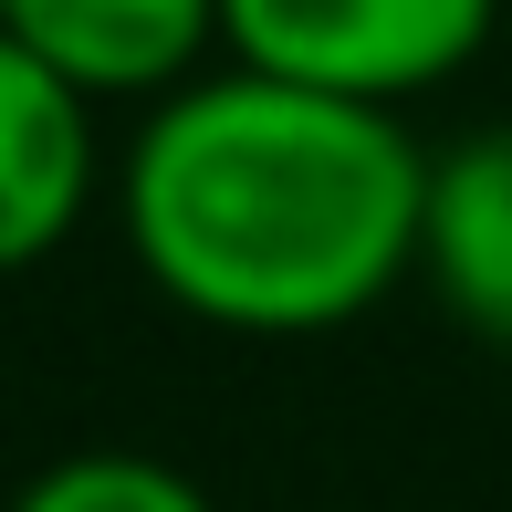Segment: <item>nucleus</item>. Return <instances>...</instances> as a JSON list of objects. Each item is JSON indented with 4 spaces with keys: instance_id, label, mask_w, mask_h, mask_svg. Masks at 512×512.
Returning a JSON list of instances; mask_svg holds the SVG:
<instances>
[{
    "instance_id": "f03ea898",
    "label": "nucleus",
    "mask_w": 512,
    "mask_h": 512,
    "mask_svg": "<svg viewBox=\"0 0 512 512\" xmlns=\"http://www.w3.org/2000/svg\"><path fill=\"white\" fill-rule=\"evenodd\" d=\"M492 21L502 0H220V32H230L220 63L408 115L418 95H439L481 63Z\"/></svg>"
},
{
    "instance_id": "f257e3e1",
    "label": "nucleus",
    "mask_w": 512,
    "mask_h": 512,
    "mask_svg": "<svg viewBox=\"0 0 512 512\" xmlns=\"http://www.w3.org/2000/svg\"><path fill=\"white\" fill-rule=\"evenodd\" d=\"M429 147L408 115L314 84L220 74L136 115L115 157V230L157 304L209 335H335L418 272Z\"/></svg>"
},
{
    "instance_id": "20e7f679",
    "label": "nucleus",
    "mask_w": 512,
    "mask_h": 512,
    "mask_svg": "<svg viewBox=\"0 0 512 512\" xmlns=\"http://www.w3.org/2000/svg\"><path fill=\"white\" fill-rule=\"evenodd\" d=\"M0 32L95 105H168L209 74V53H230L220 0H0Z\"/></svg>"
},
{
    "instance_id": "423d86ee",
    "label": "nucleus",
    "mask_w": 512,
    "mask_h": 512,
    "mask_svg": "<svg viewBox=\"0 0 512 512\" xmlns=\"http://www.w3.org/2000/svg\"><path fill=\"white\" fill-rule=\"evenodd\" d=\"M0 512H220V502H209L178 460H157V450H63Z\"/></svg>"
},
{
    "instance_id": "7ed1b4c3",
    "label": "nucleus",
    "mask_w": 512,
    "mask_h": 512,
    "mask_svg": "<svg viewBox=\"0 0 512 512\" xmlns=\"http://www.w3.org/2000/svg\"><path fill=\"white\" fill-rule=\"evenodd\" d=\"M95 95L53 74L32 42L0 32V283L42 272L84 230V209L105 199V136Z\"/></svg>"
},
{
    "instance_id": "39448f33",
    "label": "nucleus",
    "mask_w": 512,
    "mask_h": 512,
    "mask_svg": "<svg viewBox=\"0 0 512 512\" xmlns=\"http://www.w3.org/2000/svg\"><path fill=\"white\" fill-rule=\"evenodd\" d=\"M418 283L450 304V324H471L481 345H512V126L429 147Z\"/></svg>"
}]
</instances>
